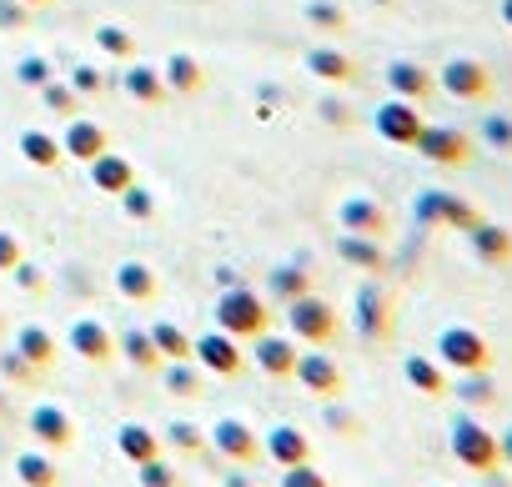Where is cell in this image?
Instances as JSON below:
<instances>
[{
  "label": "cell",
  "instance_id": "603a6c76",
  "mask_svg": "<svg viewBox=\"0 0 512 487\" xmlns=\"http://www.w3.org/2000/svg\"><path fill=\"white\" fill-rule=\"evenodd\" d=\"M91 181H96V191H111V196H121V191L136 181V171H131V161H126V156H116V151H101V156L91 161Z\"/></svg>",
  "mask_w": 512,
  "mask_h": 487
},
{
  "label": "cell",
  "instance_id": "4dcf8cb0",
  "mask_svg": "<svg viewBox=\"0 0 512 487\" xmlns=\"http://www.w3.org/2000/svg\"><path fill=\"white\" fill-rule=\"evenodd\" d=\"M161 382L171 397H201V372L191 362H161Z\"/></svg>",
  "mask_w": 512,
  "mask_h": 487
},
{
  "label": "cell",
  "instance_id": "5bb4252c",
  "mask_svg": "<svg viewBox=\"0 0 512 487\" xmlns=\"http://www.w3.org/2000/svg\"><path fill=\"white\" fill-rule=\"evenodd\" d=\"M256 347H251V362L262 367L267 377H292V367H297V352H302V342L297 337H272V332H262V337H251Z\"/></svg>",
  "mask_w": 512,
  "mask_h": 487
},
{
  "label": "cell",
  "instance_id": "7c38bea8",
  "mask_svg": "<svg viewBox=\"0 0 512 487\" xmlns=\"http://www.w3.org/2000/svg\"><path fill=\"white\" fill-rule=\"evenodd\" d=\"M417 221L422 226H457V231H467L477 221V211L462 196H452V191H422L417 196Z\"/></svg>",
  "mask_w": 512,
  "mask_h": 487
},
{
  "label": "cell",
  "instance_id": "8fae6325",
  "mask_svg": "<svg viewBox=\"0 0 512 487\" xmlns=\"http://www.w3.org/2000/svg\"><path fill=\"white\" fill-rule=\"evenodd\" d=\"M412 146L427 161H437V166H467V156H472V141L462 131H452V126H422Z\"/></svg>",
  "mask_w": 512,
  "mask_h": 487
},
{
  "label": "cell",
  "instance_id": "9c48e42d",
  "mask_svg": "<svg viewBox=\"0 0 512 487\" xmlns=\"http://www.w3.org/2000/svg\"><path fill=\"white\" fill-rule=\"evenodd\" d=\"M437 81H442V91L457 96V101H487V91H492L487 66H482V61H467V56H452V61L437 71Z\"/></svg>",
  "mask_w": 512,
  "mask_h": 487
},
{
  "label": "cell",
  "instance_id": "b9f144b4",
  "mask_svg": "<svg viewBox=\"0 0 512 487\" xmlns=\"http://www.w3.org/2000/svg\"><path fill=\"white\" fill-rule=\"evenodd\" d=\"M482 136H487L492 146H512V121H507V116H487V121H482Z\"/></svg>",
  "mask_w": 512,
  "mask_h": 487
},
{
  "label": "cell",
  "instance_id": "d4e9b609",
  "mask_svg": "<svg viewBox=\"0 0 512 487\" xmlns=\"http://www.w3.org/2000/svg\"><path fill=\"white\" fill-rule=\"evenodd\" d=\"M337 252H342V262H352V267H362V272H382V267H387V257H382V247H377V236L342 231Z\"/></svg>",
  "mask_w": 512,
  "mask_h": 487
},
{
  "label": "cell",
  "instance_id": "f6af8a7d",
  "mask_svg": "<svg viewBox=\"0 0 512 487\" xmlns=\"http://www.w3.org/2000/svg\"><path fill=\"white\" fill-rule=\"evenodd\" d=\"M101 46L116 51V56H126V51H131V36H126V31H101Z\"/></svg>",
  "mask_w": 512,
  "mask_h": 487
},
{
  "label": "cell",
  "instance_id": "8992f818",
  "mask_svg": "<svg viewBox=\"0 0 512 487\" xmlns=\"http://www.w3.org/2000/svg\"><path fill=\"white\" fill-rule=\"evenodd\" d=\"M191 362L196 367H206V372H216V377H236L241 367H246V352H241V342L231 337V332H206V337H191Z\"/></svg>",
  "mask_w": 512,
  "mask_h": 487
},
{
  "label": "cell",
  "instance_id": "f546056e",
  "mask_svg": "<svg viewBox=\"0 0 512 487\" xmlns=\"http://www.w3.org/2000/svg\"><path fill=\"white\" fill-rule=\"evenodd\" d=\"M267 292H272V302H297V297H307L312 292V272H302V267H277V272H267Z\"/></svg>",
  "mask_w": 512,
  "mask_h": 487
},
{
  "label": "cell",
  "instance_id": "7bdbcfd3",
  "mask_svg": "<svg viewBox=\"0 0 512 487\" xmlns=\"http://www.w3.org/2000/svg\"><path fill=\"white\" fill-rule=\"evenodd\" d=\"M21 262V241H16V231H0V272H11Z\"/></svg>",
  "mask_w": 512,
  "mask_h": 487
},
{
  "label": "cell",
  "instance_id": "ac0fdd59",
  "mask_svg": "<svg viewBox=\"0 0 512 487\" xmlns=\"http://www.w3.org/2000/svg\"><path fill=\"white\" fill-rule=\"evenodd\" d=\"M116 452L136 467V462H151V457H161V432L156 427H146V422H121L116 427Z\"/></svg>",
  "mask_w": 512,
  "mask_h": 487
},
{
  "label": "cell",
  "instance_id": "4fadbf2b",
  "mask_svg": "<svg viewBox=\"0 0 512 487\" xmlns=\"http://www.w3.org/2000/svg\"><path fill=\"white\" fill-rule=\"evenodd\" d=\"M31 432H36V447H46V452H66L76 442V422L56 402H36L31 407Z\"/></svg>",
  "mask_w": 512,
  "mask_h": 487
},
{
  "label": "cell",
  "instance_id": "1f68e13d",
  "mask_svg": "<svg viewBox=\"0 0 512 487\" xmlns=\"http://www.w3.org/2000/svg\"><path fill=\"white\" fill-rule=\"evenodd\" d=\"M457 402L487 407V402H497V382L487 372H457Z\"/></svg>",
  "mask_w": 512,
  "mask_h": 487
},
{
  "label": "cell",
  "instance_id": "816d5d0a",
  "mask_svg": "<svg viewBox=\"0 0 512 487\" xmlns=\"http://www.w3.org/2000/svg\"><path fill=\"white\" fill-rule=\"evenodd\" d=\"M502 21L512 26V0H502Z\"/></svg>",
  "mask_w": 512,
  "mask_h": 487
},
{
  "label": "cell",
  "instance_id": "9a60e30c",
  "mask_svg": "<svg viewBox=\"0 0 512 487\" xmlns=\"http://www.w3.org/2000/svg\"><path fill=\"white\" fill-rule=\"evenodd\" d=\"M262 452L277 462V467H292V462H312V437L297 427V422H277L272 432H262Z\"/></svg>",
  "mask_w": 512,
  "mask_h": 487
},
{
  "label": "cell",
  "instance_id": "60d3db41",
  "mask_svg": "<svg viewBox=\"0 0 512 487\" xmlns=\"http://www.w3.org/2000/svg\"><path fill=\"white\" fill-rule=\"evenodd\" d=\"M0 372H6L11 382H36V367L16 352V347H6V352H0Z\"/></svg>",
  "mask_w": 512,
  "mask_h": 487
},
{
  "label": "cell",
  "instance_id": "cb8c5ba5",
  "mask_svg": "<svg viewBox=\"0 0 512 487\" xmlns=\"http://www.w3.org/2000/svg\"><path fill=\"white\" fill-rule=\"evenodd\" d=\"M116 347H121V357L136 367V372H161V352H156V342L146 337V327H126L121 337H116Z\"/></svg>",
  "mask_w": 512,
  "mask_h": 487
},
{
  "label": "cell",
  "instance_id": "e575fe53",
  "mask_svg": "<svg viewBox=\"0 0 512 487\" xmlns=\"http://www.w3.org/2000/svg\"><path fill=\"white\" fill-rule=\"evenodd\" d=\"M126 91L136 96V101H161L166 91H161V76L151 71V66H131L126 71Z\"/></svg>",
  "mask_w": 512,
  "mask_h": 487
},
{
  "label": "cell",
  "instance_id": "f907efd6",
  "mask_svg": "<svg viewBox=\"0 0 512 487\" xmlns=\"http://www.w3.org/2000/svg\"><path fill=\"white\" fill-rule=\"evenodd\" d=\"M226 487H251V477H241V472H226Z\"/></svg>",
  "mask_w": 512,
  "mask_h": 487
},
{
  "label": "cell",
  "instance_id": "3957f363",
  "mask_svg": "<svg viewBox=\"0 0 512 487\" xmlns=\"http://www.w3.org/2000/svg\"><path fill=\"white\" fill-rule=\"evenodd\" d=\"M447 442H452V457H457L467 472H492V467L502 462V452H497V432H487L477 417H452Z\"/></svg>",
  "mask_w": 512,
  "mask_h": 487
},
{
  "label": "cell",
  "instance_id": "ba28073f",
  "mask_svg": "<svg viewBox=\"0 0 512 487\" xmlns=\"http://www.w3.org/2000/svg\"><path fill=\"white\" fill-rule=\"evenodd\" d=\"M292 377L312 392V397H322V402H332V397H342V367L322 352V347H307V352H297V367H292Z\"/></svg>",
  "mask_w": 512,
  "mask_h": 487
},
{
  "label": "cell",
  "instance_id": "4316f807",
  "mask_svg": "<svg viewBox=\"0 0 512 487\" xmlns=\"http://www.w3.org/2000/svg\"><path fill=\"white\" fill-rule=\"evenodd\" d=\"M16 477H21V487H61V467L36 447L16 457Z\"/></svg>",
  "mask_w": 512,
  "mask_h": 487
},
{
  "label": "cell",
  "instance_id": "6da1fadb",
  "mask_svg": "<svg viewBox=\"0 0 512 487\" xmlns=\"http://www.w3.org/2000/svg\"><path fill=\"white\" fill-rule=\"evenodd\" d=\"M216 327L231 332L236 342L262 337V332H272V307H267V297H256L251 287L236 282V287H226L221 302H216Z\"/></svg>",
  "mask_w": 512,
  "mask_h": 487
},
{
  "label": "cell",
  "instance_id": "d6986e66",
  "mask_svg": "<svg viewBox=\"0 0 512 487\" xmlns=\"http://www.w3.org/2000/svg\"><path fill=\"white\" fill-rule=\"evenodd\" d=\"M402 377L422 392V397H447L452 387H447V367L437 362V357H422V352H412L407 362H402Z\"/></svg>",
  "mask_w": 512,
  "mask_h": 487
},
{
  "label": "cell",
  "instance_id": "836d02e7",
  "mask_svg": "<svg viewBox=\"0 0 512 487\" xmlns=\"http://www.w3.org/2000/svg\"><path fill=\"white\" fill-rule=\"evenodd\" d=\"M176 452H201L206 447V432L196 427V422H186V417H176V422H166V432H161Z\"/></svg>",
  "mask_w": 512,
  "mask_h": 487
},
{
  "label": "cell",
  "instance_id": "f1b7e54d",
  "mask_svg": "<svg viewBox=\"0 0 512 487\" xmlns=\"http://www.w3.org/2000/svg\"><path fill=\"white\" fill-rule=\"evenodd\" d=\"M61 151H71L76 161H96V156L106 151V131H101L96 121H76V126L66 131V141H61Z\"/></svg>",
  "mask_w": 512,
  "mask_h": 487
},
{
  "label": "cell",
  "instance_id": "7a4b0ae2",
  "mask_svg": "<svg viewBox=\"0 0 512 487\" xmlns=\"http://www.w3.org/2000/svg\"><path fill=\"white\" fill-rule=\"evenodd\" d=\"M287 332L302 342V347H332L337 342V307L317 292L287 302Z\"/></svg>",
  "mask_w": 512,
  "mask_h": 487
},
{
  "label": "cell",
  "instance_id": "db71d44e",
  "mask_svg": "<svg viewBox=\"0 0 512 487\" xmlns=\"http://www.w3.org/2000/svg\"><path fill=\"white\" fill-rule=\"evenodd\" d=\"M0 332H6V317H0Z\"/></svg>",
  "mask_w": 512,
  "mask_h": 487
},
{
  "label": "cell",
  "instance_id": "52a82bcc",
  "mask_svg": "<svg viewBox=\"0 0 512 487\" xmlns=\"http://www.w3.org/2000/svg\"><path fill=\"white\" fill-rule=\"evenodd\" d=\"M392 327H397L392 297H387L377 282H362V287H357V337H362V342H387Z\"/></svg>",
  "mask_w": 512,
  "mask_h": 487
},
{
  "label": "cell",
  "instance_id": "7402d4cb",
  "mask_svg": "<svg viewBox=\"0 0 512 487\" xmlns=\"http://www.w3.org/2000/svg\"><path fill=\"white\" fill-rule=\"evenodd\" d=\"M116 292H121L126 302H156L161 282H156V272H151L146 262H121V267H116Z\"/></svg>",
  "mask_w": 512,
  "mask_h": 487
},
{
  "label": "cell",
  "instance_id": "7dc6e473",
  "mask_svg": "<svg viewBox=\"0 0 512 487\" xmlns=\"http://www.w3.org/2000/svg\"><path fill=\"white\" fill-rule=\"evenodd\" d=\"M332 427H342L347 437H357V432H362V422H357V417H347V412H337V407H332Z\"/></svg>",
  "mask_w": 512,
  "mask_h": 487
},
{
  "label": "cell",
  "instance_id": "681fc988",
  "mask_svg": "<svg viewBox=\"0 0 512 487\" xmlns=\"http://www.w3.org/2000/svg\"><path fill=\"white\" fill-rule=\"evenodd\" d=\"M76 86H81V91H96L101 81H96V71H91V66H81V71H76Z\"/></svg>",
  "mask_w": 512,
  "mask_h": 487
},
{
  "label": "cell",
  "instance_id": "bcb514c9",
  "mask_svg": "<svg viewBox=\"0 0 512 487\" xmlns=\"http://www.w3.org/2000/svg\"><path fill=\"white\" fill-rule=\"evenodd\" d=\"M312 21H317V26H342V11H332V6H312Z\"/></svg>",
  "mask_w": 512,
  "mask_h": 487
},
{
  "label": "cell",
  "instance_id": "5b68a950",
  "mask_svg": "<svg viewBox=\"0 0 512 487\" xmlns=\"http://www.w3.org/2000/svg\"><path fill=\"white\" fill-rule=\"evenodd\" d=\"M206 442H211L226 462H236V467H251L256 457H262V432H256L246 417H221V422L206 432Z\"/></svg>",
  "mask_w": 512,
  "mask_h": 487
},
{
  "label": "cell",
  "instance_id": "ab89813d",
  "mask_svg": "<svg viewBox=\"0 0 512 487\" xmlns=\"http://www.w3.org/2000/svg\"><path fill=\"white\" fill-rule=\"evenodd\" d=\"M121 201H126V216H136V221H146V216L156 211V196H151L146 186H136V181L121 191Z\"/></svg>",
  "mask_w": 512,
  "mask_h": 487
},
{
  "label": "cell",
  "instance_id": "8d00e7d4",
  "mask_svg": "<svg viewBox=\"0 0 512 487\" xmlns=\"http://www.w3.org/2000/svg\"><path fill=\"white\" fill-rule=\"evenodd\" d=\"M312 71L327 81H352V61L342 51H312Z\"/></svg>",
  "mask_w": 512,
  "mask_h": 487
},
{
  "label": "cell",
  "instance_id": "d6a6232c",
  "mask_svg": "<svg viewBox=\"0 0 512 487\" xmlns=\"http://www.w3.org/2000/svg\"><path fill=\"white\" fill-rule=\"evenodd\" d=\"M21 151H26V161H36V166H61V141H51L46 131H26V136H21Z\"/></svg>",
  "mask_w": 512,
  "mask_h": 487
},
{
  "label": "cell",
  "instance_id": "484cf974",
  "mask_svg": "<svg viewBox=\"0 0 512 487\" xmlns=\"http://www.w3.org/2000/svg\"><path fill=\"white\" fill-rule=\"evenodd\" d=\"M146 337L156 342V352H161L166 362H191V332H186V327H176V322H151Z\"/></svg>",
  "mask_w": 512,
  "mask_h": 487
},
{
  "label": "cell",
  "instance_id": "30bf717a",
  "mask_svg": "<svg viewBox=\"0 0 512 487\" xmlns=\"http://www.w3.org/2000/svg\"><path fill=\"white\" fill-rule=\"evenodd\" d=\"M66 342H71V352H76L81 362H91V367H106V362L116 357V337H111V327L96 322V317H76L71 332H66Z\"/></svg>",
  "mask_w": 512,
  "mask_h": 487
},
{
  "label": "cell",
  "instance_id": "f35d334b",
  "mask_svg": "<svg viewBox=\"0 0 512 487\" xmlns=\"http://www.w3.org/2000/svg\"><path fill=\"white\" fill-rule=\"evenodd\" d=\"M166 76H171L176 91H196V86H201V71H196L191 56H171V61H166Z\"/></svg>",
  "mask_w": 512,
  "mask_h": 487
},
{
  "label": "cell",
  "instance_id": "f5cc1de1",
  "mask_svg": "<svg viewBox=\"0 0 512 487\" xmlns=\"http://www.w3.org/2000/svg\"><path fill=\"white\" fill-rule=\"evenodd\" d=\"M0 412H6V397H0Z\"/></svg>",
  "mask_w": 512,
  "mask_h": 487
},
{
  "label": "cell",
  "instance_id": "c3c4849f",
  "mask_svg": "<svg viewBox=\"0 0 512 487\" xmlns=\"http://www.w3.org/2000/svg\"><path fill=\"white\" fill-rule=\"evenodd\" d=\"M21 76H26V81H46V61H26Z\"/></svg>",
  "mask_w": 512,
  "mask_h": 487
},
{
  "label": "cell",
  "instance_id": "44dd1931",
  "mask_svg": "<svg viewBox=\"0 0 512 487\" xmlns=\"http://www.w3.org/2000/svg\"><path fill=\"white\" fill-rule=\"evenodd\" d=\"M16 352H21L36 372H46V367L56 362V332H51V327L26 322V327H16Z\"/></svg>",
  "mask_w": 512,
  "mask_h": 487
},
{
  "label": "cell",
  "instance_id": "277c9868",
  "mask_svg": "<svg viewBox=\"0 0 512 487\" xmlns=\"http://www.w3.org/2000/svg\"><path fill=\"white\" fill-rule=\"evenodd\" d=\"M437 362L452 372H487L492 367V347L477 327H442L437 337Z\"/></svg>",
  "mask_w": 512,
  "mask_h": 487
},
{
  "label": "cell",
  "instance_id": "74e56055",
  "mask_svg": "<svg viewBox=\"0 0 512 487\" xmlns=\"http://www.w3.org/2000/svg\"><path fill=\"white\" fill-rule=\"evenodd\" d=\"M277 487H332V482H327V472H317L312 462H292V467H282Z\"/></svg>",
  "mask_w": 512,
  "mask_h": 487
},
{
  "label": "cell",
  "instance_id": "83f0119b",
  "mask_svg": "<svg viewBox=\"0 0 512 487\" xmlns=\"http://www.w3.org/2000/svg\"><path fill=\"white\" fill-rule=\"evenodd\" d=\"M387 86H392L402 101H422V96L432 91V76H427L417 61H397V66L387 71Z\"/></svg>",
  "mask_w": 512,
  "mask_h": 487
},
{
  "label": "cell",
  "instance_id": "ffe728a7",
  "mask_svg": "<svg viewBox=\"0 0 512 487\" xmlns=\"http://www.w3.org/2000/svg\"><path fill=\"white\" fill-rule=\"evenodd\" d=\"M342 231H357V236H382L387 231V211L377 206V201H367V196H352V201H342Z\"/></svg>",
  "mask_w": 512,
  "mask_h": 487
},
{
  "label": "cell",
  "instance_id": "ee69618b",
  "mask_svg": "<svg viewBox=\"0 0 512 487\" xmlns=\"http://www.w3.org/2000/svg\"><path fill=\"white\" fill-rule=\"evenodd\" d=\"M11 272H16V282H21L26 292H41V287H46V277H41V267H31L26 257H21V262H16Z\"/></svg>",
  "mask_w": 512,
  "mask_h": 487
},
{
  "label": "cell",
  "instance_id": "2e32d148",
  "mask_svg": "<svg viewBox=\"0 0 512 487\" xmlns=\"http://www.w3.org/2000/svg\"><path fill=\"white\" fill-rule=\"evenodd\" d=\"M467 247H472L477 262L502 267V262H512V231L497 226V221H482V216H477V221L467 226Z\"/></svg>",
  "mask_w": 512,
  "mask_h": 487
},
{
  "label": "cell",
  "instance_id": "e0dca14e",
  "mask_svg": "<svg viewBox=\"0 0 512 487\" xmlns=\"http://www.w3.org/2000/svg\"><path fill=\"white\" fill-rule=\"evenodd\" d=\"M377 131L387 136V141H397V146H412L417 141V131H422V116H417V101H387L382 111H377Z\"/></svg>",
  "mask_w": 512,
  "mask_h": 487
},
{
  "label": "cell",
  "instance_id": "d590c367",
  "mask_svg": "<svg viewBox=\"0 0 512 487\" xmlns=\"http://www.w3.org/2000/svg\"><path fill=\"white\" fill-rule=\"evenodd\" d=\"M141 472V487H181V472L166 462V457H151V462H136Z\"/></svg>",
  "mask_w": 512,
  "mask_h": 487
}]
</instances>
